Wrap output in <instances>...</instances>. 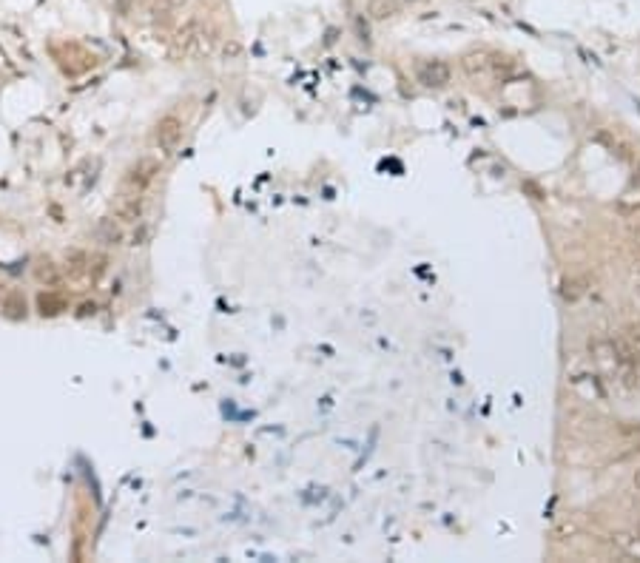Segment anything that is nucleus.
<instances>
[{
	"label": "nucleus",
	"instance_id": "1",
	"mask_svg": "<svg viewBox=\"0 0 640 563\" xmlns=\"http://www.w3.org/2000/svg\"><path fill=\"white\" fill-rule=\"evenodd\" d=\"M589 353H592L595 367H598L603 375H609V379H615V375H618V364H621V356H618V350H615V341L595 338V341L589 344Z\"/></svg>",
	"mask_w": 640,
	"mask_h": 563
},
{
	"label": "nucleus",
	"instance_id": "2",
	"mask_svg": "<svg viewBox=\"0 0 640 563\" xmlns=\"http://www.w3.org/2000/svg\"><path fill=\"white\" fill-rule=\"evenodd\" d=\"M418 80L430 88H441L450 83V66L441 60H430V63H424V66H418Z\"/></svg>",
	"mask_w": 640,
	"mask_h": 563
},
{
	"label": "nucleus",
	"instance_id": "3",
	"mask_svg": "<svg viewBox=\"0 0 640 563\" xmlns=\"http://www.w3.org/2000/svg\"><path fill=\"white\" fill-rule=\"evenodd\" d=\"M368 15L373 20H390L399 15V0H368Z\"/></svg>",
	"mask_w": 640,
	"mask_h": 563
},
{
	"label": "nucleus",
	"instance_id": "4",
	"mask_svg": "<svg viewBox=\"0 0 640 563\" xmlns=\"http://www.w3.org/2000/svg\"><path fill=\"white\" fill-rule=\"evenodd\" d=\"M157 142H160V148H165V151H171V148L179 142V122H177L174 117H168V120L160 122Z\"/></svg>",
	"mask_w": 640,
	"mask_h": 563
},
{
	"label": "nucleus",
	"instance_id": "5",
	"mask_svg": "<svg viewBox=\"0 0 640 563\" xmlns=\"http://www.w3.org/2000/svg\"><path fill=\"white\" fill-rule=\"evenodd\" d=\"M464 72H467V74H481V72H486V57H484V54H467V57H464Z\"/></svg>",
	"mask_w": 640,
	"mask_h": 563
},
{
	"label": "nucleus",
	"instance_id": "6",
	"mask_svg": "<svg viewBox=\"0 0 640 563\" xmlns=\"http://www.w3.org/2000/svg\"><path fill=\"white\" fill-rule=\"evenodd\" d=\"M584 282L581 279H575V282H566V288H564V299H569V302H575V299H581L584 296Z\"/></svg>",
	"mask_w": 640,
	"mask_h": 563
},
{
	"label": "nucleus",
	"instance_id": "7",
	"mask_svg": "<svg viewBox=\"0 0 640 563\" xmlns=\"http://www.w3.org/2000/svg\"><path fill=\"white\" fill-rule=\"evenodd\" d=\"M634 489L640 492V469H637V473H634Z\"/></svg>",
	"mask_w": 640,
	"mask_h": 563
}]
</instances>
